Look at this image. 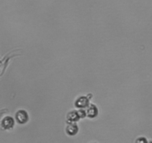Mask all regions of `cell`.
I'll return each mask as SVG.
<instances>
[{
  "instance_id": "cell-1",
  "label": "cell",
  "mask_w": 152,
  "mask_h": 143,
  "mask_svg": "<svg viewBox=\"0 0 152 143\" xmlns=\"http://www.w3.org/2000/svg\"><path fill=\"white\" fill-rule=\"evenodd\" d=\"M16 120L20 125H24V124L27 123L28 122V114L26 110H20L19 111L17 112L16 113Z\"/></svg>"
},
{
  "instance_id": "cell-2",
  "label": "cell",
  "mask_w": 152,
  "mask_h": 143,
  "mask_svg": "<svg viewBox=\"0 0 152 143\" xmlns=\"http://www.w3.org/2000/svg\"><path fill=\"white\" fill-rule=\"evenodd\" d=\"M90 105V100L87 96H80L76 99L75 102V106L78 109L87 108Z\"/></svg>"
},
{
  "instance_id": "cell-3",
  "label": "cell",
  "mask_w": 152,
  "mask_h": 143,
  "mask_svg": "<svg viewBox=\"0 0 152 143\" xmlns=\"http://www.w3.org/2000/svg\"><path fill=\"white\" fill-rule=\"evenodd\" d=\"M14 125H15V122L14 119L11 116H6L4 118L1 122V126L3 129L5 130H10L11 128H14Z\"/></svg>"
},
{
  "instance_id": "cell-4",
  "label": "cell",
  "mask_w": 152,
  "mask_h": 143,
  "mask_svg": "<svg viewBox=\"0 0 152 143\" xmlns=\"http://www.w3.org/2000/svg\"><path fill=\"white\" fill-rule=\"evenodd\" d=\"M87 108L86 113H87V116L88 118L93 119V118H96L99 114V110H98L97 107L96 105L90 104Z\"/></svg>"
},
{
  "instance_id": "cell-5",
  "label": "cell",
  "mask_w": 152,
  "mask_h": 143,
  "mask_svg": "<svg viewBox=\"0 0 152 143\" xmlns=\"http://www.w3.org/2000/svg\"><path fill=\"white\" fill-rule=\"evenodd\" d=\"M66 132L69 136H73L76 135L78 132V127L76 125V123H69L67 127L66 128Z\"/></svg>"
},
{
  "instance_id": "cell-6",
  "label": "cell",
  "mask_w": 152,
  "mask_h": 143,
  "mask_svg": "<svg viewBox=\"0 0 152 143\" xmlns=\"http://www.w3.org/2000/svg\"><path fill=\"white\" fill-rule=\"evenodd\" d=\"M79 119L80 118L78 116V112L76 110L69 112L66 116V120L68 123H76Z\"/></svg>"
},
{
  "instance_id": "cell-7",
  "label": "cell",
  "mask_w": 152,
  "mask_h": 143,
  "mask_svg": "<svg viewBox=\"0 0 152 143\" xmlns=\"http://www.w3.org/2000/svg\"><path fill=\"white\" fill-rule=\"evenodd\" d=\"M77 112H78V116H79L80 119H84L87 116V113H86V111L84 109H79L78 110H77Z\"/></svg>"
},
{
  "instance_id": "cell-8",
  "label": "cell",
  "mask_w": 152,
  "mask_h": 143,
  "mask_svg": "<svg viewBox=\"0 0 152 143\" xmlns=\"http://www.w3.org/2000/svg\"><path fill=\"white\" fill-rule=\"evenodd\" d=\"M135 143H148V141L145 137H139L136 139Z\"/></svg>"
},
{
  "instance_id": "cell-9",
  "label": "cell",
  "mask_w": 152,
  "mask_h": 143,
  "mask_svg": "<svg viewBox=\"0 0 152 143\" xmlns=\"http://www.w3.org/2000/svg\"><path fill=\"white\" fill-rule=\"evenodd\" d=\"M148 143H152V141H150V142H148Z\"/></svg>"
}]
</instances>
